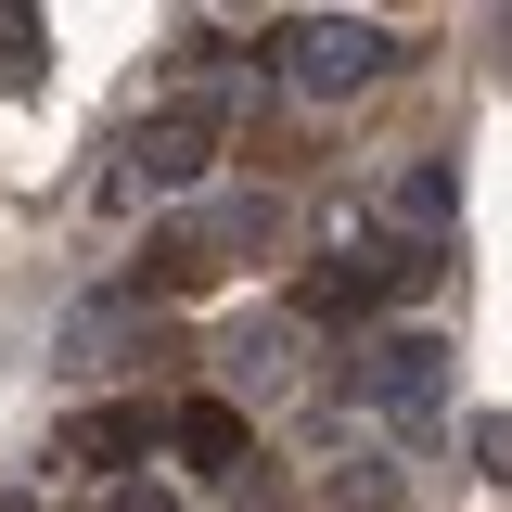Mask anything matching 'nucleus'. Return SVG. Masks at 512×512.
I'll list each match as a JSON object with an SVG mask.
<instances>
[{
	"label": "nucleus",
	"mask_w": 512,
	"mask_h": 512,
	"mask_svg": "<svg viewBox=\"0 0 512 512\" xmlns=\"http://www.w3.org/2000/svg\"><path fill=\"white\" fill-rule=\"evenodd\" d=\"M218 372H231V410H244V397H282V372H295V320H244V333L218 346Z\"/></svg>",
	"instance_id": "0eeeda50"
},
{
	"label": "nucleus",
	"mask_w": 512,
	"mask_h": 512,
	"mask_svg": "<svg viewBox=\"0 0 512 512\" xmlns=\"http://www.w3.org/2000/svg\"><path fill=\"white\" fill-rule=\"evenodd\" d=\"M448 205H461V180H448V154H423V167H397V218H410V244H448Z\"/></svg>",
	"instance_id": "9d476101"
},
{
	"label": "nucleus",
	"mask_w": 512,
	"mask_h": 512,
	"mask_svg": "<svg viewBox=\"0 0 512 512\" xmlns=\"http://www.w3.org/2000/svg\"><path fill=\"white\" fill-rule=\"evenodd\" d=\"M218 128H231V103H218V90H180L167 116L128 141V180H167V192L205 180V167H218Z\"/></svg>",
	"instance_id": "7ed1b4c3"
},
{
	"label": "nucleus",
	"mask_w": 512,
	"mask_h": 512,
	"mask_svg": "<svg viewBox=\"0 0 512 512\" xmlns=\"http://www.w3.org/2000/svg\"><path fill=\"white\" fill-rule=\"evenodd\" d=\"M154 436H167V423H154L141 397H116V410H77V423H52V461H64V474H128Z\"/></svg>",
	"instance_id": "39448f33"
},
{
	"label": "nucleus",
	"mask_w": 512,
	"mask_h": 512,
	"mask_svg": "<svg viewBox=\"0 0 512 512\" xmlns=\"http://www.w3.org/2000/svg\"><path fill=\"white\" fill-rule=\"evenodd\" d=\"M128 359H180V346H167V320H141L128 295H103V308L64 320V372H128Z\"/></svg>",
	"instance_id": "20e7f679"
},
{
	"label": "nucleus",
	"mask_w": 512,
	"mask_h": 512,
	"mask_svg": "<svg viewBox=\"0 0 512 512\" xmlns=\"http://www.w3.org/2000/svg\"><path fill=\"white\" fill-rule=\"evenodd\" d=\"M39 77H52V26H39V13H13V0H0V103H26V90H39Z\"/></svg>",
	"instance_id": "9b49d317"
},
{
	"label": "nucleus",
	"mask_w": 512,
	"mask_h": 512,
	"mask_svg": "<svg viewBox=\"0 0 512 512\" xmlns=\"http://www.w3.org/2000/svg\"><path fill=\"white\" fill-rule=\"evenodd\" d=\"M384 295H397V282H384V256H333V269H308V295H295V308H308V320H372Z\"/></svg>",
	"instance_id": "1a4fd4ad"
},
{
	"label": "nucleus",
	"mask_w": 512,
	"mask_h": 512,
	"mask_svg": "<svg viewBox=\"0 0 512 512\" xmlns=\"http://www.w3.org/2000/svg\"><path fill=\"white\" fill-rule=\"evenodd\" d=\"M218 269H231V256H218V231H205V218H167V231L141 244V269H128V282H141V308H154V295H205Z\"/></svg>",
	"instance_id": "423d86ee"
},
{
	"label": "nucleus",
	"mask_w": 512,
	"mask_h": 512,
	"mask_svg": "<svg viewBox=\"0 0 512 512\" xmlns=\"http://www.w3.org/2000/svg\"><path fill=\"white\" fill-rule=\"evenodd\" d=\"M256 64H282L295 90L346 103V90L397 77V26H359V13H320V26H269V39H256Z\"/></svg>",
	"instance_id": "f257e3e1"
},
{
	"label": "nucleus",
	"mask_w": 512,
	"mask_h": 512,
	"mask_svg": "<svg viewBox=\"0 0 512 512\" xmlns=\"http://www.w3.org/2000/svg\"><path fill=\"white\" fill-rule=\"evenodd\" d=\"M474 474H487V487H512V410H487V423H474Z\"/></svg>",
	"instance_id": "f8f14e48"
},
{
	"label": "nucleus",
	"mask_w": 512,
	"mask_h": 512,
	"mask_svg": "<svg viewBox=\"0 0 512 512\" xmlns=\"http://www.w3.org/2000/svg\"><path fill=\"white\" fill-rule=\"evenodd\" d=\"M167 448H180L192 474H231V461H244V410H231V397H180V410H167Z\"/></svg>",
	"instance_id": "6e6552de"
},
{
	"label": "nucleus",
	"mask_w": 512,
	"mask_h": 512,
	"mask_svg": "<svg viewBox=\"0 0 512 512\" xmlns=\"http://www.w3.org/2000/svg\"><path fill=\"white\" fill-rule=\"evenodd\" d=\"M346 384L372 397L384 423H436V384H448V346H436V333H372V346L346 359Z\"/></svg>",
	"instance_id": "f03ea898"
}]
</instances>
